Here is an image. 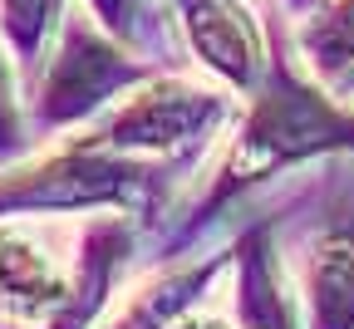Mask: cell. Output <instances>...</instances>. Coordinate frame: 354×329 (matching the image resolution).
<instances>
[{"label": "cell", "mask_w": 354, "mask_h": 329, "mask_svg": "<svg viewBox=\"0 0 354 329\" xmlns=\"http://www.w3.org/2000/svg\"><path fill=\"white\" fill-rule=\"evenodd\" d=\"M227 118V99L216 88H202L192 79H148L133 99H123L88 143H104L113 153H138V158H167L183 153Z\"/></svg>", "instance_id": "obj_3"}, {"label": "cell", "mask_w": 354, "mask_h": 329, "mask_svg": "<svg viewBox=\"0 0 354 329\" xmlns=\"http://www.w3.org/2000/svg\"><path fill=\"white\" fill-rule=\"evenodd\" d=\"M20 143V123H15V99H10V69L0 59V153Z\"/></svg>", "instance_id": "obj_14"}, {"label": "cell", "mask_w": 354, "mask_h": 329, "mask_svg": "<svg viewBox=\"0 0 354 329\" xmlns=\"http://www.w3.org/2000/svg\"><path fill=\"white\" fill-rule=\"evenodd\" d=\"M123 39H113L104 25H64L59 50L44 59V79H39V118L44 123H74L88 118L99 104L118 99L123 88H138L153 79L148 64H133L123 50Z\"/></svg>", "instance_id": "obj_4"}, {"label": "cell", "mask_w": 354, "mask_h": 329, "mask_svg": "<svg viewBox=\"0 0 354 329\" xmlns=\"http://www.w3.org/2000/svg\"><path fill=\"white\" fill-rule=\"evenodd\" d=\"M310 64H315L320 74H339L354 64V0H335V6H325V15L315 25H305L300 35Z\"/></svg>", "instance_id": "obj_12"}, {"label": "cell", "mask_w": 354, "mask_h": 329, "mask_svg": "<svg viewBox=\"0 0 354 329\" xmlns=\"http://www.w3.org/2000/svg\"><path fill=\"white\" fill-rule=\"evenodd\" d=\"M310 329H354V197L335 202L305 241Z\"/></svg>", "instance_id": "obj_6"}, {"label": "cell", "mask_w": 354, "mask_h": 329, "mask_svg": "<svg viewBox=\"0 0 354 329\" xmlns=\"http://www.w3.org/2000/svg\"><path fill=\"white\" fill-rule=\"evenodd\" d=\"M227 261H232V256H216V261H207V265H197V270H172V275L153 280L148 290L133 295V305L113 319V329H172L177 319H183V314L202 300V290L212 285L216 265H227Z\"/></svg>", "instance_id": "obj_10"}, {"label": "cell", "mask_w": 354, "mask_h": 329, "mask_svg": "<svg viewBox=\"0 0 354 329\" xmlns=\"http://www.w3.org/2000/svg\"><path fill=\"white\" fill-rule=\"evenodd\" d=\"M74 275L44 231L0 226V314L10 319H55L69 300Z\"/></svg>", "instance_id": "obj_7"}, {"label": "cell", "mask_w": 354, "mask_h": 329, "mask_svg": "<svg viewBox=\"0 0 354 329\" xmlns=\"http://www.w3.org/2000/svg\"><path fill=\"white\" fill-rule=\"evenodd\" d=\"M128 261V226L104 216L84 231V246L74 256V285H69V300L64 310L50 319V329H88V319H94L104 310V300L113 295V280Z\"/></svg>", "instance_id": "obj_9"}, {"label": "cell", "mask_w": 354, "mask_h": 329, "mask_svg": "<svg viewBox=\"0 0 354 329\" xmlns=\"http://www.w3.org/2000/svg\"><path fill=\"white\" fill-rule=\"evenodd\" d=\"M320 153H354V113L335 109L315 84L290 69V59H276L271 79L261 84L256 104L241 123V138H236L227 167L216 172L212 192H207V212L236 197L241 187L271 177L276 167L320 158Z\"/></svg>", "instance_id": "obj_1"}, {"label": "cell", "mask_w": 354, "mask_h": 329, "mask_svg": "<svg viewBox=\"0 0 354 329\" xmlns=\"http://www.w3.org/2000/svg\"><path fill=\"white\" fill-rule=\"evenodd\" d=\"M153 177V167L133 153H113L104 143H69L64 153L35 167L0 177V216L6 212H74V207H113L128 202Z\"/></svg>", "instance_id": "obj_2"}, {"label": "cell", "mask_w": 354, "mask_h": 329, "mask_svg": "<svg viewBox=\"0 0 354 329\" xmlns=\"http://www.w3.org/2000/svg\"><path fill=\"white\" fill-rule=\"evenodd\" d=\"M64 0H0V35L10 39V50L25 69H44V44L59 30Z\"/></svg>", "instance_id": "obj_11"}, {"label": "cell", "mask_w": 354, "mask_h": 329, "mask_svg": "<svg viewBox=\"0 0 354 329\" xmlns=\"http://www.w3.org/2000/svg\"><path fill=\"white\" fill-rule=\"evenodd\" d=\"M172 329H241V324H232V319H221V314H183Z\"/></svg>", "instance_id": "obj_15"}, {"label": "cell", "mask_w": 354, "mask_h": 329, "mask_svg": "<svg viewBox=\"0 0 354 329\" xmlns=\"http://www.w3.org/2000/svg\"><path fill=\"white\" fill-rule=\"evenodd\" d=\"M192 55L232 88H256L271 69L256 15L241 0H172Z\"/></svg>", "instance_id": "obj_5"}, {"label": "cell", "mask_w": 354, "mask_h": 329, "mask_svg": "<svg viewBox=\"0 0 354 329\" xmlns=\"http://www.w3.org/2000/svg\"><path fill=\"white\" fill-rule=\"evenodd\" d=\"M143 6L148 0H88V10H94V20L113 35V39H138V25H143Z\"/></svg>", "instance_id": "obj_13"}, {"label": "cell", "mask_w": 354, "mask_h": 329, "mask_svg": "<svg viewBox=\"0 0 354 329\" xmlns=\"http://www.w3.org/2000/svg\"><path fill=\"white\" fill-rule=\"evenodd\" d=\"M236 261V324L241 329H295V300L286 285V270L276 261L271 231L251 226L232 246Z\"/></svg>", "instance_id": "obj_8"}]
</instances>
